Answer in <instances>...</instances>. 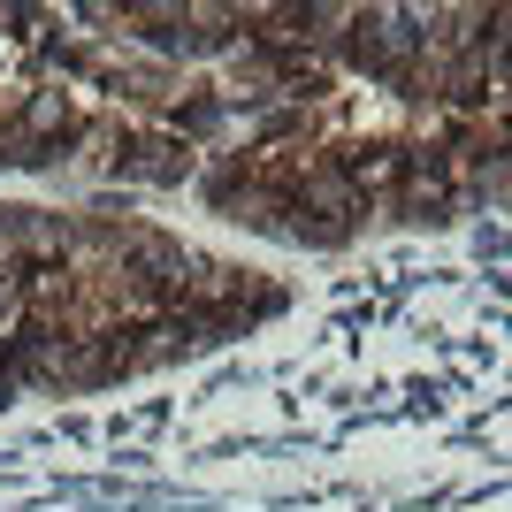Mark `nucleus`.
Masks as SVG:
<instances>
[{"label": "nucleus", "mask_w": 512, "mask_h": 512, "mask_svg": "<svg viewBox=\"0 0 512 512\" xmlns=\"http://www.w3.org/2000/svg\"><path fill=\"white\" fill-rule=\"evenodd\" d=\"M413 46H421V31H406L398 16H360L344 31V54H352V69H367V77H406Z\"/></svg>", "instance_id": "1"}]
</instances>
